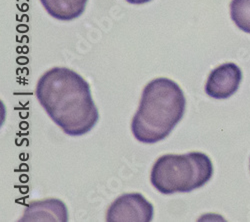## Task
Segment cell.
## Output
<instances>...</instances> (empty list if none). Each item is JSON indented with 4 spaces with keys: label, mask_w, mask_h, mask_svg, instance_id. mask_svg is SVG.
<instances>
[{
    "label": "cell",
    "mask_w": 250,
    "mask_h": 222,
    "mask_svg": "<svg viewBox=\"0 0 250 222\" xmlns=\"http://www.w3.org/2000/svg\"><path fill=\"white\" fill-rule=\"evenodd\" d=\"M36 98L62 131L70 136L89 132L99 113L86 80L66 67H54L36 84Z\"/></svg>",
    "instance_id": "obj_1"
},
{
    "label": "cell",
    "mask_w": 250,
    "mask_h": 222,
    "mask_svg": "<svg viewBox=\"0 0 250 222\" xmlns=\"http://www.w3.org/2000/svg\"><path fill=\"white\" fill-rule=\"evenodd\" d=\"M185 108L184 93L175 81L165 77L152 80L144 87L132 118L133 136L145 144L159 142L179 123Z\"/></svg>",
    "instance_id": "obj_2"
},
{
    "label": "cell",
    "mask_w": 250,
    "mask_h": 222,
    "mask_svg": "<svg viewBox=\"0 0 250 222\" xmlns=\"http://www.w3.org/2000/svg\"><path fill=\"white\" fill-rule=\"evenodd\" d=\"M212 175L210 158L194 151L160 156L152 166L150 181L162 194L188 193L205 185Z\"/></svg>",
    "instance_id": "obj_3"
},
{
    "label": "cell",
    "mask_w": 250,
    "mask_h": 222,
    "mask_svg": "<svg viewBox=\"0 0 250 222\" xmlns=\"http://www.w3.org/2000/svg\"><path fill=\"white\" fill-rule=\"evenodd\" d=\"M153 205L137 192L125 193L117 197L106 211L108 222H150L153 219Z\"/></svg>",
    "instance_id": "obj_4"
},
{
    "label": "cell",
    "mask_w": 250,
    "mask_h": 222,
    "mask_svg": "<svg viewBox=\"0 0 250 222\" xmlns=\"http://www.w3.org/2000/svg\"><path fill=\"white\" fill-rule=\"evenodd\" d=\"M242 72L235 63H224L214 68L207 78L205 91L215 99H226L238 89Z\"/></svg>",
    "instance_id": "obj_5"
},
{
    "label": "cell",
    "mask_w": 250,
    "mask_h": 222,
    "mask_svg": "<svg viewBox=\"0 0 250 222\" xmlns=\"http://www.w3.org/2000/svg\"><path fill=\"white\" fill-rule=\"evenodd\" d=\"M19 221H56L67 222L68 211L66 205L59 199L49 198L31 202Z\"/></svg>",
    "instance_id": "obj_6"
},
{
    "label": "cell",
    "mask_w": 250,
    "mask_h": 222,
    "mask_svg": "<svg viewBox=\"0 0 250 222\" xmlns=\"http://www.w3.org/2000/svg\"><path fill=\"white\" fill-rule=\"evenodd\" d=\"M40 2L53 18L69 21L84 12L87 0H40Z\"/></svg>",
    "instance_id": "obj_7"
},
{
    "label": "cell",
    "mask_w": 250,
    "mask_h": 222,
    "mask_svg": "<svg viewBox=\"0 0 250 222\" xmlns=\"http://www.w3.org/2000/svg\"><path fill=\"white\" fill-rule=\"evenodd\" d=\"M230 16L239 29L250 33V0H232Z\"/></svg>",
    "instance_id": "obj_8"
},
{
    "label": "cell",
    "mask_w": 250,
    "mask_h": 222,
    "mask_svg": "<svg viewBox=\"0 0 250 222\" xmlns=\"http://www.w3.org/2000/svg\"><path fill=\"white\" fill-rule=\"evenodd\" d=\"M126 1L131 4H144L152 1V0H126Z\"/></svg>",
    "instance_id": "obj_9"
}]
</instances>
